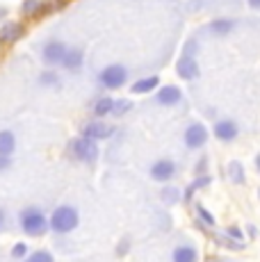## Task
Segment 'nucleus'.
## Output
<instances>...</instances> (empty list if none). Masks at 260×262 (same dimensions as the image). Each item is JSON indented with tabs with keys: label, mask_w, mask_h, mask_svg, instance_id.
I'll use <instances>...</instances> for the list:
<instances>
[{
	"label": "nucleus",
	"mask_w": 260,
	"mask_h": 262,
	"mask_svg": "<svg viewBox=\"0 0 260 262\" xmlns=\"http://www.w3.org/2000/svg\"><path fill=\"white\" fill-rule=\"evenodd\" d=\"M208 139V130L203 128L201 123H192L187 128V133H185V144L189 146V148H199V146H203Z\"/></svg>",
	"instance_id": "3"
},
{
	"label": "nucleus",
	"mask_w": 260,
	"mask_h": 262,
	"mask_svg": "<svg viewBox=\"0 0 260 262\" xmlns=\"http://www.w3.org/2000/svg\"><path fill=\"white\" fill-rule=\"evenodd\" d=\"M174 171H176L174 162H169V160H160V162L153 164L151 176H153L156 180H169V178L174 176Z\"/></svg>",
	"instance_id": "9"
},
{
	"label": "nucleus",
	"mask_w": 260,
	"mask_h": 262,
	"mask_svg": "<svg viewBox=\"0 0 260 262\" xmlns=\"http://www.w3.org/2000/svg\"><path fill=\"white\" fill-rule=\"evenodd\" d=\"M26 262H53V255L48 253V251H37V253H32Z\"/></svg>",
	"instance_id": "18"
},
{
	"label": "nucleus",
	"mask_w": 260,
	"mask_h": 262,
	"mask_svg": "<svg viewBox=\"0 0 260 262\" xmlns=\"http://www.w3.org/2000/svg\"><path fill=\"white\" fill-rule=\"evenodd\" d=\"M94 110H96V114H107L110 110H112V100H110V98H101Z\"/></svg>",
	"instance_id": "19"
},
{
	"label": "nucleus",
	"mask_w": 260,
	"mask_h": 262,
	"mask_svg": "<svg viewBox=\"0 0 260 262\" xmlns=\"http://www.w3.org/2000/svg\"><path fill=\"white\" fill-rule=\"evenodd\" d=\"M14 148H16V139H14V135L9 133V130H3L0 133V155H12Z\"/></svg>",
	"instance_id": "12"
},
{
	"label": "nucleus",
	"mask_w": 260,
	"mask_h": 262,
	"mask_svg": "<svg viewBox=\"0 0 260 262\" xmlns=\"http://www.w3.org/2000/svg\"><path fill=\"white\" fill-rule=\"evenodd\" d=\"M21 37H23V25L21 23H7V25L0 28V41H5V43H12Z\"/></svg>",
	"instance_id": "8"
},
{
	"label": "nucleus",
	"mask_w": 260,
	"mask_h": 262,
	"mask_svg": "<svg viewBox=\"0 0 260 262\" xmlns=\"http://www.w3.org/2000/svg\"><path fill=\"white\" fill-rule=\"evenodd\" d=\"M21 226H23V233H28L30 237H39V235L46 233L48 221L37 208H28L21 212Z\"/></svg>",
	"instance_id": "1"
},
{
	"label": "nucleus",
	"mask_w": 260,
	"mask_h": 262,
	"mask_svg": "<svg viewBox=\"0 0 260 262\" xmlns=\"http://www.w3.org/2000/svg\"><path fill=\"white\" fill-rule=\"evenodd\" d=\"M112 135V128L110 125H105L101 123V121H94V123H89L87 128H84V137L87 139H105V137H110Z\"/></svg>",
	"instance_id": "7"
},
{
	"label": "nucleus",
	"mask_w": 260,
	"mask_h": 262,
	"mask_svg": "<svg viewBox=\"0 0 260 262\" xmlns=\"http://www.w3.org/2000/svg\"><path fill=\"white\" fill-rule=\"evenodd\" d=\"M178 100H181V92H178L176 87H164V89H160L158 103H162V105H174V103H178Z\"/></svg>",
	"instance_id": "13"
},
{
	"label": "nucleus",
	"mask_w": 260,
	"mask_h": 262,
	"mask_svg": "<svg viewBox=\"0 0 260 262\" xmlns=\"http://www.w3.org/2000/svg\"><path fill=\"white\" fill-rule=\"evenodd\" d=\"M249 5H251V7H256V9H260V0H249Z\"/></svg>",
	"instance_id": "27"
},
{
	"label": "nucleus",
	"mask_w": 260,
	"mask_h": 262,
	"mask_svg": "<svg viewBox=\"0 0 260 262\" xmlns=\"http://www.w3.org/2000/svg\"><path fill=\"white\" fill-rule=\"evenodd\" d=\"M214 135L219 139H224V142H231V139H235V135H237V125L233 121H219L214 125Z\"/></svg>",
	"instance_id": "10"
},
{
	"label": "nucleus",
	"mask_w": 260,
	"mask_h": 262,
	"mask_svg": "<svg viewBox=\"0 0 260 262\" xmlns=\"http://www.w3.org/2000/svg\"><path fill=\"white\" fill-rule=\"evenodd\" d=\"M226 233L231 235V237H235V239H242V233H240V228H235V226H231V228H226Z\"/></svg>",
	"instance_id": "25"
},
{
	"label": "nucleus",
	"mask_w": 260,
	"mask_h": 262,
	"mask_svg": "<svg viewBox=\"0 0 260 262\" xmlns=\"http://www.w3.org/2000/svg\"><path fill=\"white\" fill-rule=\"evenodd\" d=\"M64 67L67 69H78L80 62H82V53L80 50H67V55H64Z\"/></svg>",
	"instance_id": "15"
},
{
	"label": "nucleus",
	"mask_w": 260,
	"mask_h": 262,
	"mask_svg": "<svg viewBox=\"0 0 260 262\" xmlns=\"http://www.w3.org/2000/svg\"><path fill=\"white\" fill-rule=\"evenodd\" d=\"M101 80L105 87H121L126 82V69L123 67H107L101 73Z\"/></svg>",
	"instance_id": "4"
},
{
	"label": "nucleus",
	"mask_w": 260,
	"mask_h": 262,
	"mask_svg": "<svg viewBox=\"0 0 260 262\" xmlns=\"http://www.w3.org/2000/svg\"><path fill=\"white\" fill-rule=\"evenodd\" d=\"M26 253H28V246L23 244V242H18V244L12 249V255H14V258H23Z\"/></svg>",
	"instance_id": "21"
},
{
	"label": "nucleus",
	"mask_w": 260,
	"mask_h": 262,
	"mask_svg": "<svg viewBox=\"0 0 260 262\" xmlns=\"http://www.w3.org/2000/svg\"><path fill=\"white\" fill-rule=\"evenodd\" d=\"M231 28H233V23H231V21H214V23H210V30H212V32H217V34L228 32Z\"/></svg>",
	"instance_id": "17"
},
{
	"label": "nucleus",
	"mask_w": 260,
	"mask_h": 262,
	"mask_svg": "<svg viewBox=\"0 0 260 262\" xmlns=\"http://www.w3.org/2000/svg\"><path fill=\"white\" fill-rule=\"evenodd\" d=\"M64 55H67V46H64V43H59V41H53V43H48V46L44 48V59H46L48 64L62 62Z\"/></svg>",
	"instance_id": "6"
},
{
	"label": "nucleus",
	"mask_w": 260,
	"mask_h": 262,
	"mask_svg": "<svg viewBox=\"0 0 260 262\" xmlns=\"http://www.w3.org/2000/svg\"><path fill=\"white\" fill-rule=\"evenodd\" d=\"M156 84H158V78H144V80H139L137 84H133V92L146 94V92H151V89H156Z\"/></svg>",
	"instance_id": "16"
},
{
	"label": "nucleus",
	"mask_w": 260,
	"mask_h": 262,
	"mask_svg": "<svg viewBox=\"0 0 260 262\" xmlns=\"http://www.w3.org/2000/svg\"><path fill=\"white\" fill-rule=\"evenodd\" d=\"M231 171H233V180H235V183H242V167H240L237 162H233Z\"/></svg>",
	"instance_id": "23"
},
{
	"label": "nucleus",
	"mask_w": 260,
	"mask_h": 262,
	"mask_svg": "<svg viewBox=\"0 0 260 262\" xmlns=\"http://www.w3.org/2000/svg\"><path fill=\"white\" fill-rule=\"evenodd\" d=\"M7 167H9V158L7 155H0V171H5Z\"/></svg>",
	"instance_id": "26"
},
{
	"label": "nucleus",
	"mask_w": 260,
	"mask_h": 262,
	"mask_svg": "<svg viewBox=\"0 0 260 262\" xmlns=\"http://www.w3.org/2000/svg\"><path fill=\"white\" fill-rule=\"evenodd\" d=\"M176 71H178V75H181V78H185V80H192V78H197V75H199L197 62H194L192 57H183L181 62H178Z\"/></svg>",
	"instance_id": "11"
},
{
	"label": "nucleus",
	"mask_w": 260,
	"mask_h": 262,
	"mask_svg": "<svg viewBox=\"0 0 260 262\" xmlns=\"http://www.w3.org/2000/svg\"><path fill=\"white\" fill-rule=\"evenodd\" d=\"M73 150H76V155H78L80 160H96V155H98L96 144H94L92 139H87V137L76 139V144H73Z\"/></svg>",
	"instance_id": "5"
},
{
	"label": "nucleus",
	"mask_w": 260,
	"mask_h": 262,
	"mask_svg": "<svg viewBox=\"0 0 260 262\" xmlns=\"http://www.w3.org/2000/svg\"><path fill=\"white\" fill-rule=\"evenodd\" d=\"M128 107H130V105H128V100H117V103H112L114 114H121V112H126Z\"/></svg>",
	"instance_id": "22"
},
{
	"label": "nucleus",
	"mask_w": 260,
	"mask_h": 262,
	"mask_svg": "<svg viewBox=\"0 0 260 262\" xmlns=\"http://www.w3.org/2000/svg\"><path fill=\"white\" fill-rule=\"evenodd\" d=\"M174 262H197V251L192 246H178L174 251Z\"/></svg>",
	"instance_id": "14"
},
{
	"label": "nucleus",
	"mask_w": 260,
	"mask_h": 262,
	"mask_svg": "<svg viewBox=\"0 0 260 262\" xmlns=\"http://www.w3.org/2000/svg\"><path fill=\"white\" fill-rule=\"evenodd\" d=\"M39 0H26V5H23V12L26 14H32V16H37V12H39Z\"/></svg>",
	"instance_id": "20"
},
{
	"label": "nucleus",
	"mask_w": 260,
	"mask_h": 262,
	"mask_svg": "<svg viewBox=\"0 0 260 262\" xmlns=\"http://www.w3.org/2000/svg\"><path fill=\"white\" fill-rule=\"evenodd\" d=\"M0 226H3V212H0Z\"/></svg>",
	"instance_id": "28"
},
{
	"label": "nucleus",
	"mask_w": 260,
	"mask_h": 262,
	"mask_svg": "<svg viewBox=\"0 0 260 262\" xmlns=\"http://www.w3.org/2000/svg\"><path fill=\"white\" fill-rule=\"evenodd\" d=\"M199 214H201V219H203V221H206V224H210V226H212V224H214V219H212V214H210V212H208V210H203V208H199Z\"/></svg>",
	"instance_id": "24"
},
{
	"label": "nucleus",
	"mask_w": 260,
	"mask_h": 262,
	"mask_svg": "<svg viewBox=\"0 0 260 262\" xmlns=\"http://www.w3.org/2000/svg\"><path fill=\"white\" fill-rule=\"evenodd\" d=\"M76 226H78V212L73 208H69V205L57 208L51 216V228L55 233H71Z\"/></svg>",
	"instance_id": "2"
}]
</instances>
